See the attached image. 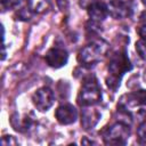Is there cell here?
I'll use <instances>...</instances> for the list:
<instances>
[{"label": "cell", "instance_id": "7", "mask_svg": "<svg viewBox=\"0 0 146 146\" xmlns=\"http://www.w3.org/2000/svg\"><path fill=\"white\" fill-rule=\"evenodd\" d=\"M46 63L54 68H59L63 67L64 65H66L67 60H68V55L67 51L62 49V48H51L47 51L46 54Z\"/></svg>", "mask_w": 146, "mask_h": 146}, {"label": "cell", "instance_id": "9", "mask_svg": "<svg viewBox=\"0 0 146 146\" xmlns=\"http://www.w3.org/2000/svg\"><path fill=\"white\" fill-rule=\"evenodd\" d=\"M107 7H108V14L116 19L125 18L131 14L130 5L124 0H112Z\"/></svg>", "mask_w": 146, "mask_h": 146}, {"label": "cell", "instance_id": "3", "mask_svg": "<svg viewBox=\"0 0 146 146\" xmlns=\"http://www.w3.org/2000/svg\"><path fill=\"white\" fill-rule=\"evenodd\" d=\"M107 43L103 40H96L84 48H82L78 55V60L86 66L96 64L107 51Z\"/></svg>", "mask_w": 146, "mask_h": 146}, {"label": "cell", "instance_id": "15", "mask_svg": "<svg viewBox=\"0 0 146 146\" xmlns=\"http://www.w3.org/2000/svg\"><path fill=\"white\" fill-rule=\"evenodd\" d=\"M136 51L138 52L139 57L144 60H146V41L140 39L136 42Z\"/></svg>", "mask_w": 146, "mask_h": 146}, {"label": "cell", "instance_id": "1", "mask_svg": "<svg viewBox=\"0 0 146 146\" xmlns=\"http://www.w3.org/2000/svg\"><path fill=\"white\" fill-rule=\"evenodd\" d=\"M132 68V65L129 60V57L127 55L125 50H117L115 51L108 62L107 71L108 76L106 78V84L112 90H116L120 86V81L124 73L130 71Z\"/></svg>", "mask_w": 146, "mask_h": 146}, {"label": "cell", "instance_id": "20", "mask_svg": "<svg viewBox=\"0 0 146 146\" xmlns=\"http://www.w3.org/2000/svg\"><path fill=\"white\" fill-rule=\"evenodd\" d=\"M145 80H146V71H145Z\"/></svg>", "mask_w": 146, "mask_h": 146}, {"label": "cell", "instance_id": "13", "mask_svg": "<svg viewBox=\"0 0 146 146\" xmlns=\"http://www.w3.org/2000/svg\"><path fill=\"white\" fill-rule=\"evenodd\" d=\"M10 123L13 125V128L16 130V131H19V132H24V131H27L32 124H33V120L29 116V115H25L24 117H21L19 115L17 114H14L10 119Z\"/></svg>", "mask_w": 146, "mask_h": 146}, {"label": "cell", "instance_id": "6", "mask_svg": "<svg viewBox=\"0 0 146 146\" xmlns=\"http://www.w3.org/2000/svg\"><path fill=\"white\" fill-rule=\"evenodd\" d=\"M55 116L57 119V121L60 123V124H72L76 121L78 119V111L76 108L72 105V104H68V103H65V104H62L59 105L56 111H55Z\"/></svg>", "mask_w": 146, "mask_h": 146}, {"label": "cell", "instance_id": "11", "mask_svg": "<svg viewBox=\"0 0 146 146\" xmlns=\"http://www.w3.org/2000/svg\"><path fill=\"white\" fill-rule=\"evenodd\" d=\"M127 97V102L125 103H121L124 104V106H146V90H136L133 92H130L128 95H125Z\"/></svg>", "mask_w": 146, "mask_h": 146}, {"label": "cell", "instance_id": "17", "mask_svg": "<svg viewBox=\"0 0 146 146\" xmlns=\"http://www.w3.org/2000/svg\"><path fill=\"white\" fill-rule=\"evenodd\" d=\"M1 144L3 146H7V145H16L17 141L15 140V138L13 136H3L2 137V140H1Z\"/></svg>", "mask_w": 146, "mask_h": 146}, {"label": "cell", "instance_id": "18", "mask_svg": "<svg viewBox=\"0 0 146 146\" xmlns=\"http://www.w3.org/2000/svg\"><path fill=\"white\" fill-rule=\"evenodd\" d=\"M17 16H18V18L24 19V21L30 19V13H29L26 9H21V10H19V13L17 14Z\"/></svg>", "mask_w": 146, "mask_h": 146}, {"label": "cell", "instance_id": "12", "mask_svg": "<svg viewBox=\"0 0 146 146\" xmlns=\"http://www.w3.org/2000/svg\"><path fill=\"white\" fill-rule=\"evenodd\" d=\"M130 16L138 22H146V0H133L130 5Z\"/></svg>", "mask_w": 146, "mask_h": 146}, {"label": "cell", "instance_id": "4", "mask_svg": "<svg viewBox=\"0 0 146 146\" xmlns=\"http://www.w3.org/2000/svg\"><path fill=\"white\" fill-rule=\"evenodd\" d=\"M104 143L107 145H124L130 135L129 124L122 121L105 128L102 132Z\"/></svg>", "mask_w": 146, "mask_h": 146}, {"label": "cell", "instance_id": "10", "mask_svg": "<svg viewBox=\"0 0 146 146\" xmlns=\"http://www.w3.org/2000/svg\"><path fill=\"white\" fill-rule=\"evenodd\" d=\"M88 15L94 22H102L108 15V7L104 2L94 1L88 6Z\"/></svg>", "mask_w": 146, "mask_h": 146}, {"label": "cell", "instance_id": "16", "mask_svg": "<svg viewBox=\"0 0 146 146\" xmlns=\"http://www.w3.org/2000/svg\"><path fill=\"white\" fill-rule=\"evenodd\" d=\"M138 141L139 144L146 145V122L141 123L138 129Z\"/></svg>", "mask_w": 146, "mask_h": 146}, {"label": "cell", "instance_id": "19", "mask_svg": "<svg viewBox=\"0 0 146 146\" xmlns=\"http://www.w3.org/2000/svg\"><path fill=\"white\" fill-rule=\"evenodd\" d=\"M138 34H139L140 39H143V40L146 41V24L141 25V26L138 29Z\"/></svg>", "mask_w": 146, "mask_h": 146}, {"label": "cell", "instance_id": "2", "mask_svg": "<svg viewBox=\"0 0 146 146\" xmlns=\"http://www.w3.org/2000/svg\"><path fill=\"white\" fill-rule=\"evenodd\" d=\"M102 98V90L98 84L97 79L94 75H89L84 79L79 95H78V104L83 106H94Z\"/></svg>", "mask_w": 146, "mask_h": 146}, {"label": "cell", "instance_id": "14", "mask_svg": "<svg viewBox=\"0 0 146 146\" xmlns=\"http://www.w3.org/2000/svg\"><path fill=\"white\" fill-rule=\"evenodd\" d=\"M29 9L33 13H42L49 6V0H26Z\"/></svg>", "mask_w": 146, "mask_h": 146}, {"label": "cell", "instance_id": "8", "mask_svg": "<svg viewBox=\"0 0 146 146\" xmlns=\"http://www.w3.org/2000/svg\"><path fill=\"white\" fill-rule=\"evenodd\" d=\"M100 113L97 108L91 106H83V110L81 112V125L83 129L89 130L92 129L99 121Z\"/></svg>", "mask_w": 146, "mask_h": 146}, {"label": "cell", "instance_id": "5", "mask_svg": "<svg viewBox=\"0 0 146 146\" xmlns=\"http://www.w3.org/2000/svg\"><path fill=\"white\" fill-rule=\"evenodd\" d=\"M32 102L38 111L46 112L52 106V104L55 102V95L50 88L42 87L33 94Z\"/></svg>", "mask_w": 146, "mask_h": 146}]
</instances>
